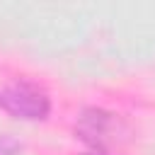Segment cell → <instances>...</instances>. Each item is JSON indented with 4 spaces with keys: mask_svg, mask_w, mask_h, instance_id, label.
Wrapping results in <instances>:
<instances>
[{
    "mask_svg": "<svg viewBox=\"0 0 155 155\" xmlns=\"http://www.w3.org/2000/svg\"><path fill=\"white\" fill-rule=\"evenodd\" d=\"M87 155H107V153H87Z\"/></svg>",
    "mask_w": 155,
    "mask_h": 155,
    "instance_id": "277c9868",
    "label": "cell"
},
{
    "mask_svg": "<svg viewBox=\"0 0 155 155\" xmlns=\"http://www.w3.org/2000/svg\"><path fill=\"white\" fill-rule=\"evenodd\" d=\"M22 150V143L12 136H0V155H17Z\"/></svg>",
    "mask_w": 155,
    "mask_h": 155,
    "instance_id": "3957f363",
    "label": "cell"
},
{
    "mask_svg": "<svg viewBox=\"0 0 155 155\" xmlns=\"http://www.w3.org/2000/svg\"><path fill=\"white\" fill-rule=\"evenodd\" d=\"M0 109L22 121H41L51 111V97L31 80H17L0 92Z\"/></svg>",
    "mask_w": 155,
    "mask_h": 155,
    "instance_id": "6da1fadb",
    "label": "cell"
},
{
    "mask_svg": "<svg viewBox=\"0 0 155 155\" xmlns=\"http://www.w3.org/2000/svg\"><path fill=\"white\" fill-rule=\"evenodd\" d=\"M121 133H124L121 119L104 109H85L75 124V136L97 153H107V148L114 145Z\"/></svg>",
    "mask_w": 155,
    "mask_h": 155,
    "instance_id": "7a4b0ae2",
    "label": "cell"
}]
</instances>
